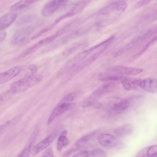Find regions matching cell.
I'll return each instance as SVG.
<instances>
[{
  "label": "cell",
  "mask_w": 157,
  "mask_h": 157,
  "mask_svg": "<svg viewBox=\"0 0 157 157\" xmlns=\"http://www.w3.org/2000/svg\"><path fill=\"white\" fill-rule=\"evenodd\" d=\"M56 134L52 133L37 144L32 150V154L35 155L48 147L54 140Z\"/></svg>",
  "instance_id": "7c38bea8"
},
{
  "label": "cell",
  "mask_w": 157,
  "mask_h": 157,
  "mask_svg": "<svg viewBox=\"0 0 157 157\" xmlns=\"http://www.w3.org/2000/svg\"><path fill=\"white\" fill-rule=\"evenodd\" d=\"M41 47V45L37 42L24 50L19 55V57L20 58L25 57L33 53Z\"/></svg>",
  "instance_id": "d4e9b609"
},
{
  "label": "cell",
  "mask_w": 157,
  "mask_h": 157,
  "mask_svg": "<svg viewBox=\"0 0 157 157\" xmlns=\"http://www.w3.org/2000/svg\"><path fill=\"white\" fill-rule=\"evenodd\" d=\"M37 24L30 25L23 27L16 32L13 36L11 42L14 45H22L29 40V36L37 27Z\"/></svg>",
  "instance_id": "7a4b0ae2"
},
{
  "label": "cell",
  "mask_w": 157,
  "mask_h": 157,
  "mask_svg": "<svg viewBox=\"0 0 157 157\" xmlns=\"http://www.w3.org/2000/svg\"><path fill=\"white\" fill-rule=\"evenodd\" d=\"M114 88V84L113 83L105 84L93 93L88 98L91 101L95 102L97 98L112 91Z\"/></svg>",
  "instance_id": "4fadbf2b"
},
{
  "label": "cell",
  "mask_w": 157,
  "mask_h": 157,
  "mask_svg": "<svg viewBox=\"0 0 157 157\" xmlns=\"http://www.w3.org/2000/svg\"><path fill=\"white\" fill-rule=\"evenodd\" d=\"M109 44H106L101 49L94 53L87 58H86L75 66L73 69L74 72H77L89 65L97 59L107 48Z\"/></svg>",
  "instance_id": "8992f818"
},
{
  "label": "cell",
  "mask_w": 157,
  "mask_h": 157,
  "mask_svg": "<svg viewBox=\"0 0 157 157\" xmlns=\"http://www.w3.org/2000/svg\"><path fill=\"white\" fill-rule=\"evenodd\" d=\"M92 157H106V154L102 149L97 148L94 149L91 152Z\"/></svg>",
  "instance_id": "d6a6232c"
},
{
  "label": "cell",
  "mask_w": 157,
  "mask_h": 157,
  "mask_svg": "<svg viewBox=\"0 0 157 157\" xmlns=\"http://www.w3.org/2000/svg\"><path fill=\"white\" fill-rule=\"evenodd\" d=\"M84 32V29L82 27L76 29L70 34L58 40L50 46V48H55L64 45L74 39L81 35Z\"/></svg>",
  "instance_id": "ba28073f"
},
{
  "label": "cell",
  "mask_w": 157,
  "mask_h": 157,
  "mask_svg": "<svg viewBox=\"0 0 157 157\" xmlns=\"http://www.w3.org/2000/svg\"><path fill=\"white\" fill-rule=\"evenodd\" d=\"M140 80L123 76L121 79L123 86L128 90H135L140 87Z\"/></svg>",
  "instance_id": "e0dca14e"
},
{
  "label": "cell",
  "mask_w": 157,
  "mask_h": 157,
  "mask_svg": "<svg viewBox=\"0 0 157 157\" xmlns=\"http://www.w3.org/2000/svg\"><path fill=\"white\" fill-rule=\"evenodd\" d=\"M128 99L129 103V107H132V106H135L141 103L143 99V97L142 95H138L132 97Z\"/></svg>",
  "instance_id": "4316f807"
},
{
  "label": "cell",
  "mask_w": 157,
  "mask_h": 157,
  "mask_svg": "<svg viewBox=\"0 0 157 157\" xmlns=\"http://www.w3.org/2000/svg\"><path fill=\"white\" fill-rule=\"evenodd\" d=\"M96 133V131H95L84 136L78 140L77 144H79L82 143H84L87 142L92 137L94 136Z\"/></svg>",
  "instance_id": "e575fe53"
},
{
  "label": "cell",
  "mask_w": 157,
  "mask_h": 157,
  "mask_svg": "<svg viewBox=\"0 0 157 157\" xmlns=\"http://www.w3.org/2000/svg\"><path fill=\"white\" fill-rule=\"evenodd\" d=\"M133 130V128L131 125L126 124L115 128L114 132L117 136L122 137L130 134Z\"/></svg>",
  "instance_id": "ffe728a7"
},
{
  "label": "cell",
  "mask_w": 157,
  "mask_h": 157,
  "mask_svg": "<svg viewBox=\"0 0 157 157\" xmlns=\"http://www.w3.org/2000/svg\"><path fill=\"white\" fill-rule=\"evenodd\" d=\"M129 107L128 99H122L114 103L111 106V109L114 113H120L124 112Z\"/></svg>",
  "instance_id": "2e32d148"
},
{
  "label": "cell",
  "mask_w": 157,
  "mask_h": 157,
  "mask_svg": "<svg viewBox=\"0 0 157 157\" xmlns=\"http://www.w3.org/2000/svg\"><path fill=\"white\" fill-rule=\"evenodd\" d=\"M6 36V32L3 30H0V43L5 39Z\"/></svg>",
  "instance_id": "f35d334b"
},
{
  "label": "cell",
  "mask_w": 157,
  "mask_h": 157,
  "mask_svg": "<svg viewBox=\"0 0 157 157\" xmlns=\"http://www.w3.org/2000/svg\"><path fill=\"white\" fill-rule=\"evenodd\" d=\"M139 86L142 89L147 91L155 93L157 91V83L156 79L147 78L140 80Z\"/></svg>",
  "instance_id": "5bb4252c"
},
{
  "label": "cell",
  "mask_w": 157,
  "mask_h": 157,
  "mask_svg": "<svg viewBox=\"0 0 157 157\" xmlns=\"http://www.w3.org/2000/svg\"><path fill=\"white\" fill-rule=\"evenodd\" d=\"M36 18V16L33 14L26 15L22 17L18 22L19 25H22L30 23L33 21Z\"/></svg>",
  "instance_id": "83f0119b"
},
{
  "label": "cell",
  "mask_w": 157,
  "mask_h": 157,
  "mask_svg": "<svg viewBox=\"0 0 157 157\" xmlns=\"http://www.w3.org/2000/svg\"><path fill=\"white\" fill-rule=\"evenodd\" d=\"M98 140L101 146L107 148L115 147L119 143L118 139L114 136L108 133L99 134L98 136Z\"/></svg>",
  "instance_id": "30bf717a"
},
{
  "label": "cell",
  "mask_w": 157,
  "mask_h": 157,
  "mask_svg": "<svg viewBox=\"0 0 157 157\" xmlns=\"http://www.w3.org/2000/svg\"><path fill=\"white\" fill-rule=\"evenodd\" d=\"M67 132L66 130L62 131L59 135L56 145L57 151H60L64 147L67 145L69 143V140L67 136Z\"/></svg>",
  "instance_id": "7402d4cb"
},
{
  "label": "cell",
  "mask_w": 157,
  "mask_h": 157,
  "mask_svg": "<svg viewBox=\"0 0 157 157\" xmlns=\"http://www.w3.org/2000/svg\"><path fill=\"white\" fill-rule=\"evenodd\" d=\"M53 27V26L51 25L50 26H48L41 29L33 35L31 37V39L34 40L38 38L43 34L48 32Z\"/></svg>",
  "instance_id": "836d02e7"
},
{
  "label": "cell",
  "mask_w": 157,
  "mask_h": 157,
  "mask_svg": "<svg viewBox=\"0 0 157 157\" xmlns=\"http://www.w3.org/2000/svg\"><path fill=\"white\" fill-rule=\"evenodd\" d=\"M151 1L150 0H140L137 2L135 4V7L139 8L143 6L148 4Z\"/></svg>",
  "instance_id": "8d00e7d4"
},
{
  "label": "cell",
  "mask_w": 157,
  "mask_h": 157,
  "mask_svg": "<svg viewBox=\"0 0 157 157\" xmlns=\"http://www.w3.org/2000/svg\"><path fill=\"white\" fill-rule=\"evenodd\" d=\"M42 78L40 74L24 77L12 83L10 90L14 94L23 92L39 83Z\"/></svg>",
  "instance_id": "6da1fadb"
},
{
  "label": "cell",
  "mask_w": 157,
  "mask_h": 157,
  "mask_svg": "<svg viewBox=\"0 0 157 157\" xmlns=\"http://www.w3.org/2000/svg\"><path fill=\"white\" fill-rule=\"evenodd\" d=\"M86 44L84 41H79L72 44L65 49L63 51V56H69L75 52L82 48L85 46Z\"/></svg>",
  "instance_id": "d6986e66"
},
{
  "label": "cell",
  "mask_w": 157,
  "mask_h": 157,
  "mask_svg": "<svg viewBox=\"0 0 157 157\" xmlns=\"http://www.w3.org/2000/svg\"><path fill=\"white\" fill-rule=\"evenodd\" d=\"M68 2V1L64 0L49 1L43 7L41 11V14L44 17L50 16L65 6Z\"/></svg>",
  "instance_id": "5b68a950"
},
{
  "label": "cell",
  "mask_w": 157,
  "mask_h": 157,
  "mask_svg": "<svg viewBox=\"0 0 157 157\" xmlns=\"http://www.w3.org/2000/svg\"><path fill=\"white\" fill-rule=\"evenodd\" d=\"M37 1L36 0H21L11 6L10 10L13 11L21 10L34 4Z\"/></svg>",
  "instance_id": "44dd1931"
},
{
  "label": "cell",
  "mask_w": 157,
  "mask_h": 157,
  "mask_svg": "<svg viewBox=\"0 0 157 157\" xmlns=\"http://www.w3.org/2000/svg\"><path fill=\"white\" fill-rule=\"evenodd\" d=\"M123 76L109 73H101L99 75V79L103 82L116 81L121 79Z\"/></svg>",
  "instance_id": "cb8c5ba5"
},
{
  "label": "cell",
  "mask_w": 157,
  "mask_h": 157,
  "mask_svg": "<svg viewBox=\"0 0 157 157\" xmlns=\"http://www.w3.org/2000/svg\"><path fill=\"white\" fill-rule=\"evenodd\" d=\"M76 94L74 92H71L64 97L59 102L65 103H71L76 98Z\"/></svg>",
  "instance_id": "1f68e13d"
},
{
  "label": "cell",
  "mask_w": 157,
  "mask_h": 157,
  "mask_svg": "<svg viewBox=\"0 0 157 157\" xmlns=\"http://www.w3.org/2000/svg\"><path fill=\"white\" fill-rule=\"evenodd\" d=\"M90 2L88 0H81L75 2L72 5L71 10L67 13L59 17L52 24L56 25L62 20L75 15L82 11Z\"/></svg>",
  "instance_id": "277c9868"
},
{
  "label": "cell",
  "mask_w": 157,
  "mask_h": 157,
  "mask_svg": "<svg viewBox=\"0 0 157 157\" xmlns=\"http://www.w3.org/2000/svg\"><path fill=\"white\" fill-rule=\"evenodd\" d=\"M156 32V27L150 28L140 36V40L142 41L144 40L154 34Z\"/></svg>",
  "instance_id": "4dcf8cb0"
},
{
  "label": "cell",
  "mask_w": 157,
  "mask_h": 157,
  "mask_svg": "<svg viewBox=\"0 0 157 157\" xmlns=\"http://www.w3.org/2000/svg\"><path fill=\"white\" fill-rule=\"evenodd\" d=\"M128 6L126 2L124 0L115 1L104 7L100 10L101 14H107L114 11L122 12L125 10Z\"/></svg>",
  "instance_id": "9c48e42d"
},
{
  "label": "cell",
  "mask_w": 157,
  "mask_h": 157,
  "mask_svg": "<svg viewBox=\"0 0 157 157\" xmlns=\"http://www.w3.org/2000/svg\"><path fill=\"white\" fill-rule=\"evenodd\" d=\"M106 71L108 73L120 75H134L141 73L143 70L140 68L116 65L109 67Z\"/></svg>",
  "instance_id": "3957f363"
},
{
  "label": "cell",
  "mask_w": 157,
  "mask_h": 157,
  "mask_svg": "<svg viewBox=\"0 0 157 157\" xmlns=\"http://www.w3.org/2000/svg\"><path fill=\"white\" fill-rule=\"evenodd\" d=\"M157 40L156 36L153 38L148 43H147L144 47L143 49L138 53L135 55L133 57L134 58H136L141 56L144 53L147 49L154 42L156 41Z\"/></svg>",
  "instance_id": "f546056e"
},
{
  "label": "cell",
  "mask_w": 157,
  "mask_h": 157,
  "mask_svg": "<svg viewBox=\"0 0 157 157\" xmlns=\"http://www.w3.org/2000/svg\"><path fill=\"white\" fill-rule=\"evenodd\" d=\"M73 105L74 104L72 103L59 102L51 113L48 121V124L50 123L56 118L71 109Z\"/></svg>",
  "instance_id": "8fae6325"
},
{
  "label": "cell",
  "mask_w": 157,
  "mask_h": 157,
  "mask_svg": "<svg viewBox=\"0 0 157 157\" xmlns=\"http://www.w3.org/2000/svg\"><path fill=\"white\" fill-rule=\"evenodd\" d=\"M89 153L87 151H82L75 154L71 157H88Z\"/></svg>",
  "instance_id": "74e56055"
},
{
  "label": "cell",
  "mask_w": 157,
  "mask_h": 157,
  "mask_svg": "<svg viewBox=\"0 0 157 157\" xmlns=\"http://www.w3.org/2000/svg\"><path fill=\"white\" fill-rule=\"evenodd\" d=\"M17 14L14 13H8L0 18V30H3L8 27L16 19Z\"/></svg>",
  "instance_id": "9a60e30c"
},
{
  "label": "cell",
  "mask_w": 157,
  "mask_h": 157,
  "mask_svg": "<svg viewBox=\"0 0 157 157\" xmlns=\"http://www.w3.org/2000/svg\"><path fill=\"white\" fill-rule=\"evenodd\" d=\"M140 40V36H138L135 37L125 46L118 51L115 54L114 56L117 57L129 50L133 47Z\"/></svg>",
  "instance_id": "603a6c76"
},
{
  "label": "cell",
  "mask_w": 157,
  "mask_h": 157,
  "mask_svg": "<svg viewBox=\"0 0 157 157\" xmlns=\"http://www.w3.org/2000/svg\"><path fill=\"white\" fill-rule=\"evenodd\" d=\"M156 154L157 145H153L143 148L138 152L135 157H152Z\"/></svg>",
  "instance_id": "ac0fdd59"
},
{
  "label": "cell",
  "mask_w": 157,
  "mask_h": 157,
  "mask_svg": "<svg viewBox=\"0 0 157 157\" xmlns=\"http://www.w3.org/2000/svg\"><path fill=\"white\" fill-rule=\"evenodd\" d=\"M37 70L36 66L34 64L29 65L26 68L25 70L24 77L31 76L35 74Z\"/></svg>",
  "instance_id": "f1b7e54d"
},
{
  "label": "cell",
  "mask_w": 157,
  "mask_h": 157,
  "mask_svg": "<svg viewBox=\"0 0 157 157\" xmlns=\"http://www.w3.org/2000/svg\"><path fill=\"white\" fill-rule=\"evenodd\" d=\"M24 69L21 65L13 67L0 73V85L8 82L14 78Z\"/></svg>",
  "instance_id": "52a82bcc"
},
{
  "label": "cell",
  "mask_w": 157,
  "mask_h": 157,
  "mask_svg": "<svg viewBox=\"0 0 157 157\" xmlns=\"http://www.w3.org/2000/svg\"><path fill=\"white\" fill-rule=\"evenodd\" d=\"M157 154L154 155L152 157H157Z\"/></svg>",
  "instance_id": "ab89813d"
},
{
  "label": "cell",
  "mask_w": 157,
  "mask_h": 157,
  "mask_svg": "<svg viewBox=\"0 0 157 157\" xmlns=\"http://www.w3.org/2000/svg\"><path fill=\"white\" fill-rule=\"evenodd\" d=\"M41 157H54L53 151L50 147L47 148L43 153Z\"/></svg>",
  "instance_id": "d590c367"
},
{
  "label": "cell",
  "mask_w": 157,
  "mask_h": 157,
  "mask_svg": "<svg viewBox=\"0 0 157 157\" xmlns=\"http://www.w3.org/2000/svg\"><path fill=\"white\" fill-rule=\"evenodd\" d=\"M10 89L0 94V106L9 100L13 95Z\"/></svg>",
  "instance_id": "484cf974"
}]
</instances>
